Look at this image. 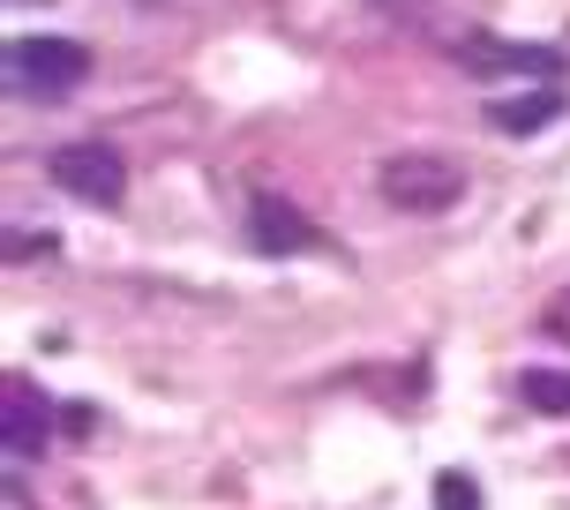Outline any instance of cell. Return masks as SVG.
I'll list each match as a JSON object with an SVG mask.
<instances>
[{"instance_id":"cell-1","label":"cell","mask_w":570,"mask_h":510,"mask_svg":"<svg viewBox=\"0 0 570 510\" xmlns=\"http://www.w3.org/2000/svg\"><path fill=\"white\" fill-rule=\"evenodd\" d=\"M375 188H383V203L405 210V218H435V210H451V203L465 196V173H458L451 158H435V150H399V158H383Z\"/></svg>"},{"instance_id":"cell-2","label":"cell","mask_w":570,"mask_h":510,"mask_svg":"<svg viewBox=\"0 0 570 510\" xmlns=\"http://www.w3.org/2000/svg\"><path fill=\"white\" fill-rule=\"evenodd\" d=\"M90 76V46L76 38H16L8 46V84L38 90V98H68Z\"/></svg>"},{"instance_id":"cell-3","label":"cell","mask_w":570,"mask_h":510,"mask_svg":"<svg viewBox=\"0 0 570 510\" xmlns=\"http://www.w3.org/2000/svg\"><path fill=\"white\" fill-rule=\"evenodd\" d=\"M46 173H53L60 196L98 203V210H114L128 196V166H120V150H106V143H60L53 158H46Z\"/></svg>"},{"instance_id":"cell-4","label":"cell","mask_w":570,"mask_h":510,"mask_svg":"<svg viewBox=\"0 0 570 510\" xmlns=\"http://www.w3.org/2000/svg\"><path fill=\"white\" fill-rule=\"evenodd\" d=\"M60 413L46 405V391L30 383V375H8L0 383V435H8V458H38L46 443H53Z\"/></svg>"},{"instance_id":"cell-5","label":"cell","mask_w":570,"mask_h":510,"mask_svg":"<svg viewBox=\"0 0 570 510\" xmlns=\"http://www.w3.org/2000/svg\"><path fill=\"white\" fill-rule=\"evenodd\" d=\"M248 241H256L263 255H308V248H323V233L293 210V196H256V203H248Z\"/></svg>"},{"instance_id":"cell-6","label":"cell","mask_w":570,"mask_h":510,"mask_svg":"<svg viewBox=\"0 0 570 510\" xmlns=\"http://www.w3.org/2000/svg\"><path fill=\"white\" fill-rule=\"evenodd\" d=\"M465 68H518V76H563L556 46H503V38H458L451 46Z\"/></svg>"},{"instance_id":"cell-7","label":"cell","mask_w":570,"mask_h":510,"mask_svg":"<svg viewBox=\"0 0 570 510\" xmlns=\"http://www.w3.org/2000/svg\"><path fill=\"white\" fill-rule=\"evenodd\" d=\"M563 120V90H525V98H495L488 106V128L495 136H541Z\"/></svg>"},{"instance_id":"cell-8","label":"cell","mask_w":570,"mask_h":510,"mask_svg":"<svg viewBox=\"0 0 570 510\" xmlns=\"http://www.w3.org/2000/svg\"><path fill=\"white\" fill-rule=\"evenodd\" d=\"M518 398L533 413H570V369H525L518 375Z\"/></svg>"},{"instance_id":"cell-9","label":"cell","mask_w":570,"mask_h":510,"mask_svg":"<svg viewBox=\"0 0 570 510\" xmlns=\"http://www.w3.org/2000/svg\"><path fill=\"white\" fill-rule=\"evenodd\" d=\"M435 510H481V488L465 473H435Z\"/></svg>"},{"instance_id":"cell-10","label":"cell","mask_w":570,"mask_h":510,"mask_svg":"<svg viewBox=\"0 0 570 510\" xmlns=\"http://www.w3.org/2000/svg\"><path fill=\"white\" fill-rule=\"evenodd\" d=\"M60 428H68V443H98V413L90 405H60Z\"/></svg>"},{"instance_id":"cell-11","label":"cell","mask_w":570,"mask_h":510,"mask_svg":"<svg viewBox=\"0 0 570 510\" xmlns=\"http://www.w3.org/2000/svg\"><path fill=\"white\" fill-rule=\"evenodd\" d=\"M8 248H16V263H38V255H53V233H38V241H30V233H16Z\"/></svg>"},{"instance_id":"cell-12","label":"cell","mask_w":570,"mask_h":510,"mask_svg":"<svg viewBox=\"0 0 570 510\" xmlns=\"http://www.w3.org/2000/svg\"><path fill=\"white\" fill-rule=\"evenodd\" d=\"M556 315H570V293H563V301H556Z\"/></svg>"}]
</instances>
